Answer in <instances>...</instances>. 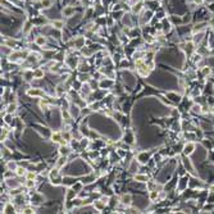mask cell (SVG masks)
I'll list each match as a JSON object with an SVG mask.
<instances>
[{"label":"cell","instance_id":"1","mask_svg":"<svg viewBox=\"0 0 214 214\" xmlns=\"http://www.w3.org/2000/svg\"><path fill=\"white\" fill-rule=\"evenodd\" d=\"M27 95L28 96H33V97H42L45 95V92L39 87H31L27 90Z\"/></svg>","mask_w":214,"mask_h":214},{"label":"cell","instance_id":"2","mask_svg":"<svg viewBox=\"0 0 214 214\" xmlns=\"http://www.w3.org/2000/svg\"><path fill=\"white\" fill-rule=\"evenodd\" d=\"M119 203L122 205H125V206H131V204H132V196H131V194H123L121 196V199H119Z\"/></svg>","mask_w":214,"mask_h":214},{"label":"cell","instance_id":"3","mask_svg":"<svg viewBox=\"0 0 214 214\" xmlns=\"http://www.w3.org/2000/svg\"><path fill=\"white\" fill-rule=\"evenodd\" d=\"M67 162H68V156H66V155H60V156L58 158V160L55 162V167L60 169V168H63V167L67 164Z\"/></svg>","mask_w":214,"mask_h":214},{"label":"cell","instance_id":"4","mask_svg":"<svg viewBox=\"0 0 214 214\" xmlns=\"http://www.w3.org/2000/svg\"><path fill=\"white\" fill-rule=\"evenodd\" d=\"M72 153V149L69 147L67 144H64V145H60L59 146V154L60 155H66V156H69V154Z\"/></svg>","mask_w":214,"mask_h":214},{"label":"cell","instance_id":"5","mask_svg":"<svg viewBox=\"0 0 214 214\" xmlns=\"http://www.w3.org/2000/svg\"><path fill=\"white\" fill-rule=\"evenodd\" d=\"M46 37L45 36H42V35H39V36H36L35 37V44L37 45V46H41V48H44L45 45H46Z\"/></svg>","mask_w":214,"mask_h":214},{"label":"cell","instance_id":"6","mask_svg":"<svg viewBox=\"0 0 214 214\" xmlns=\"http://www.w3.org/2000/svg\"><path fill=\"white\" fill-rule=\"evenodd\" d=\"M133 178H135V181L137 182H141V183H147L149 182V178H147V176L144 175V173H136V175L133 176Z\"/></svg>","mask_w":214,"mask_h":214},{"label":"cell","instance_id":"7","mask_svg":"<svg viewBox=\"0 0 214 214\" xmlns=\"http://www.w3.org/2000/svg\"><path fill=\"white\" fill-rule=\"evenodd\" d=\"M92 205H94V208L96 209L97 212H101L104 208H105V203L101 200V199H99V200H94V203H92Z\"/></svg>","mask_w":214,"mask_h":214},{"label":"cell","instance_id":"8","mask_svg":"<svg viewBox=\"0 0 214 214\" xmlns=\"http://www.w3.org/2000/svg\"><path fill=\"white\" fill-rule=\"evenodd\" d=\"M194 150H195V144H192V142H187V144L183 146V153H185L186 155L192 154Z\"/></svg>","mask_w":214,"mask_h":214},{"label":"cell","instance_id":"9","mask_svg":"<svg viewBox=\"0 0 214 214\" xmlns=\"http://www.w3.org/2000/svg\"><path fill=\"white\" fill-rule=\"evenodd\" d=\"M45 76V71L42 68H36L33 69V79H41Z\"/></svg>","mask_w":214,"mask_h":214},{"label":"cell","instance_id":"10","mask_svg":"<svg viewBox=\"0 0 214 214\" xmlns=\"http://www.w3.org/2000/svg\"><path fill=\"white\" fill-rule=\"evenodd\" d=\"M51 141L53 142H55V144H60V141L63 140V135H62V132H59V131H57V132H54L53 135H51Z\"/></svg>","mask_w":214,"mask_h":214},{"label":"cell","instance_id":"11","mask_svg":"<svg viewBox=\"0 0 214 214\" xmlns=\"http://www.w3.org/2000/svg\"><path fill=\"white\" fill-rule=\"evenodd\" d=\"M137 160H138L140 163H142V164H146V163L150 160V154H147V153H141L140 155L137 156Z\"/></svg>","mask_w":214,"mask_h":214},{"label":"cell","instance_id":"12","mask_svg":"<svg viewBox=\"0 0 214 214\" xmlns=\"http://www.w3.org/2000/svg\"><path fill=\"white\" fill-rule=\"evenodd\" d=\"M73 44H74V46H76L77 49L83 48V45H85V37L78 36V37H76V39L73 40Z\"/></svg>","mask_w":214,"mask_h":214},{"label":"cell","instance_id":"13","mask_svg":"<svg viewBox=\"0 0 214 214\" xmlns=\"http://www.w3.org/2000/svg\"><path fill=\"white\" fill-rule=\"evenodd\" d=\"M14 210H16V208H14L13 203H7L4 205V208L1 209V213H13Z\"/></svg>","mask_w":214,"mask_h":214},{"label":"cell","instance_id":"14","mask_svg":"<svg viewBox=\"0 0 214 214\" xmlns=\"http://www.w3.org/2000/svg\"><path fill=\"white\" fill-rule=\"evenodd\" d=\"M14 173L18 176V177H26V175H27V169H26L23 166H18L17 169L14 171Z\"/></svg>","mask_w":214,"mask_h":214},{"label":"cell","instance_id":"15","mask_svg":"<svg viewBox=\"0 0 214 214\" xmlns=\"http://www.w3.org/2000/svg\"><path fill=\"white\" fill-rule=\"evenodd\" d=\"M35 186H36V180L26 178V181H24V187H26L27 190H33Z\"/></svg>","mask_w":214,"mask_h":214},{"label":"cell","instance_id":"16","mask_svg":"<svg viewBox=\"0 0 214 214\" xmlns=\"http://www.w3.org/2000/svg\"><path fill=\"white\" fill-rule=\"evenodd\" d=\"M7 171H12V172H14L16 169H17V167H18V164H17V162L16 160H8L7 162Z\"/></svg>","mask_w":214,"mask_h":214},{"label":"cell","instance_id":"17","mask_svg":"<svg viewBox=\"0 0 214 214\" xmlns=\"http://www.w3.org/2000/svg\"><path fill=\"white\" fill-rule=\"evenodd\" d=\"M74 14V8L73 7H66L64 9H63V16L64 17H72Z\"/></svg>","mask_w":214,"mask_h":214},{"label":"cell","instance_id":"18","mask_svg":"<svg viewBox=\"0 0 214 214\" xmlns=\"http://www.w3.org/2000/svg\"><path fill=\"white\" fill-rule=\"evenodd\" d=\"M112 85H113V79H107V78L99 82V87H100V88L109 87V86H112Z\"/></svg>","mask_w":214,"mask_h":214},{"label":"cell","instance_id":"19","mask_svg":"<svg viewBox=\"0 0 214 214\" xmlns=\"http://www.w3.org/2000/svg\"><path fill=\"white\" fill-rule=\"evenodd\" d=\"M16 110H17V103H16V101H12L9 105L7 107V109H5V112H7V113H10V114L16 113Z\"/></svg>","mask_w":214,"mask_h":214},{"label":"cell","instance_id":"20","mask_svg":"<svg viewBox=\"0 0 214 214\" xmlns=\"http://www.w3.org/2000/svg\"><path fill=\"white\" fill-rule=\"evenodd\" d=\"M158 197H159V191H158L156 188L150 190V192H149V199H150V201H155Z\"/></svg>","mask_w":214,"mask_h":214},{"label":"cell","instance_id":"21","mask_svg":"<svg viewBox=\"0 0 214 214\" xmlns=\"http://www.w3.org/2000/svg\"><path fill=\"white\" fill-rule=\"evenodd\" d=\"M51 26H53V28H57V29H62L64 27V22L60 19H57V21H53L51 22Z\"/></svg>","mask_w":214,"mask_h":214},{"label":"cell","instance_id":"22","mask_svg":"<svg viewBox=\"0 0 214 214\" xmlns=\"http://www.w3.org/2000/svg\"><path fill=\"white\" fill-rule=\"evenodd\" d=\"M137 168H138V164H137V162H136V160H132V162H131V166H130V168H128V169H130V172L135 173V172L137 171Z\"/></svg>","mask_w":214,"mask_h":214},{"label":"cell","instance_id":"23","mask_svg":"<svg viewBox=\"0 0 214 214\" xmlns=\"http://www.w3.org/2000/svg\"><path fill=\"white\" fill-rule=\"evenodd\" d=\"M141 9H142V4H141V3H135V4L132 5V12H133V13H138Z\"/></svg>","mask_w":214,"mask_h":214},{"label":"cell","instance_id":"24","mask_svg":"<svg viewBox=\"0 0 214 214\" xmlns=\"http://www.w3.org/2000/svg\"><path fill=\"white\" fill-rule=\"evenodd\" d=\"M31 31H32L31 23H29V22H26V23H24V27H23V33H24V35H28Z\"/></svg>","mask_w":214,"mask_h":214},{"label":"cell","instance_id":"25","mask_svg":"<svg viewBox=\"0 0 214 214\" xmlns=\"http://www.w3.org/2000/svg\"><path fill=\"white\" fill-rule=\"evenodd\" d=\"M12 118H13V114L5 112V114H4V122H5L7 125H12Z\"/></svg>","mask_w":214,"mask_h":214},{"label":"cell","instance_id":"26","mask_svg":"<svg viewBox=\"0 0 214 214\" xmlns=\"http://www.w3.org/2000/svg\"><path fill=\"white\" fill-rule=\"evenodd\" d=\"M42 8H50L53 5V0H41Z\"/></svg>","mask_w":214,"mask_h":214},{"label":"cell","instance_id":"27","mask_svg":"<svg viewBox=\"0 0 214 214\" xmlns=\"http://www.w3.org/2000/svg\"><path fill=\"white\" fill-rule=\"evenodd\" d=\"M55 92H57V96H60L63 94V86L62 85H58L57 88H55Z\"/></svg>","mask_w":214,"mask_h":214},{"label":"cell","instance_id":"28","mask_svg":"<svg viewBox=\"0 0 214 214\" xmlns=\"http://www.w3.org/2000/svg\"><path fill=\"white\" fill-rule=\"evenodd\" d=\"M35 210H33V208L32 206H28V208H23L22 209V213H33Z\"/></svg>","mask_w":214,"mask_h":214},{"label":"cell","instance_id":"29","mask_svg":"<svg viewBox=\"0 0 214 214\" xmlns=\"http://www.w3.org/2000/svg\"><path fill=\"white\" fill-rule=\"evenodd\" d=\"M203 73H204V76H208V74H210V68H208V67H204V69H203Z\"/></svg>","mask_w":214,"mask_h":214}]
</instances>
